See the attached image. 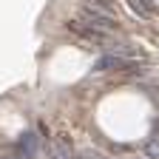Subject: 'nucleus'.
I'll return each instance as SVG.
<instances>
[{
    "label": "nucleus",
    "mask_w": 159,
    "mask_h": 159,
    "mask_svg": "<svg viewBox=\"0 0 159 159\" xmlns=\"http://www.w3.org/2000/svg\"><path fill=\"white\" fill-rule=\"evenodd\" d=\"M80 23H85V26H91L97 31H105V34H111L116 29V23H114L111 14L97 11V9H88V6H83V11H80Z\"/></svg>",
    "instance_id": "nucleus-1"
},
{
    "label": "nucleus",
    "mask_w": 159,
    "mask_h": 159,
    "mask_svg": "<svg viewBox=\"0 0 159 159\" xmlns=\"http://www.w3.org/2000/svg\"><path fill=\"white\" fill-rule=\"evenodd\" d=\"M37 148H40V139H37L31 131L20 134V139H17V151H20V156H23V159H34V156H37Z\"/></svg>",
    "instance_id": "nucleus-2"
},
{
    "label": "nucleus",
    "mask_w": 159,
    "mask_h": 159,
    "mask_svg": "<svg viewBox=\"0 0 159 159\" xmlns=\"http://www.w3.org/2000/svg\"><path fill=\"white\" fill-rule=\"evenodd\" d=\"M128 66H131V60H122L116 54H105L94 63V71H114V68H128Z\"/></svg>",
    "instance_id": "nucleus-3"
},
{
    "label": "nucleus",
    "mask_w": 159,
    "mask_h": 159,
    "mask_svg": "<svg viewBox=\"0 0 159 159\" xmlns=\"http://www.w3.org/2000/svg\"><path fill=\"white\" fill-rule=\"evenodd\" d=\"M46 153L51 159H74L71 151H68V142L66 139H54V142H46Z\"/></svg>",
    "instance_id": "nucleus-4"
},
{
    "label": "nucleus",
    "mask_w": 159,
    "mask_h": 159,
    "mask_svg": "<svg viewBox=\"0 0 159 159\" xmlns=\"http://www.w3.org/2000/svg\"><path fill=\"white\" fill-rule=\"evenodd\" d=\"M83 3H85L88 9H97V11H105V14H111V11H114V3H111V0H83Z\"/></svg>",
    "instance_id": "nucleus-5"
},
{
    "label": "nucleus",
    "mask_w": 159,
    "mask_h": 159,
    "mask_svg": "<svg viewBox=\"0 0 159 159\" xmlns=\"http://www.w3.org/2000/svg\"><path fill=\"white\" fill-rule=\"evenodd\" d=\"M128 6H131V11L139 14V17H151V9L145 6V0H128Z\"/></svg>",
    "instance_id": "nucleus-6"
},
{
    "label": "nucleus",
    "mask_w": 159,
    "mask_h": 159,
    "mask_svg": "<svg viewBox=\"0 0 159 159\" xmlns=\"http://www.w3.org/2000/svg\"><path fill=\"white\" fill-rule=\"evenodd\" d=\"M80 159H108V156H102V153L94 151V148H85L83 153H80Z\"/></svg>",
    "instance_id": "nucleus-7"
},
{
    "label": "nucleus",
    "mask_w": 159,
    "mask_h": 159,
    "mask_svg": "<svg viewBox=\"0 0 159 159\" xmlns=\"http://www.w3.org/2000/svg\"><path fill=\"white\" fill-rule=\"evenodd\" d=\"M148 153H151V156H159V139H153V142H148Z\"/></svg>",
    "instance_id": "nucleus-8"
},
{
    "label": "nucleus",
    "mask_w": 159,
    "mask_h": 159,
    "mask_svg": "<svg viewBox=\"0 0 159 159\" xmlns=\"http://www.w3.org/2000/svg\"><path fill=\"white\" fill-rule=\"evenodd\" d=\"M0 159H23V156H0Z\"/></svg>",
    "instance_id": "nucleus-9"
}]
</instances>
